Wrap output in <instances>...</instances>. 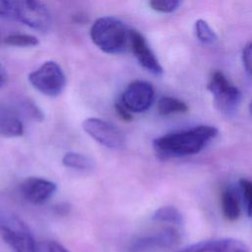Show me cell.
Segmentation results:
<instances>
[{"label":"cell","instance_id":"26","mask_svg":"<svg viewBox=\"0 0 252 252\" xmlns=\"http://www.w3.org/2000/svg\"><path fill=\"white\" fill-rule=\"evenodd\" d=\"M10 16L9 0H0V17Z\"/></svg>","mask_w":252,"mask_h":252},{"label":"cell","instance_id":"7","mask_svg":"<svg viewBox=\"0 0 252 252\" xmlns=\"http://www.w3.org/2000/svg\"><path fill=\"white\" fill-rule=\"evenodd\" d=\"M84 131L98 144L112 150H122L126 146V138L122 131L114 124L96 117H90L83 121Z\"/></svg>","mask_w":252,"mask_h":252},{"label":"cell","instance_id":"3","mask_svg":"<svg viewBox=\"0 0 252 252\" xmlns=\"http://www.w3.org/2000/svg\"><path fill=\"white\" fill-rule=\"evenodd\" d=\"M10 17L39 32L51 27V15L40 0H9Z\"/></svg>","mask_w":252,"mask_h":252},{"label":"cell","instance_id":"23","mask_svg":"<svg viewBox=\"0 0 252 252\" xmlns=\"http://www.w3.org/2000/svg\"><path fill=\"white\" fill-rule=\"evenodd\" d=\"M37 252H70L61 243L55 240H44L38 243Z\"/></svg>","mask_w":252,"mask_h":252},{"label":"cell","instance_id":"6","mask_svg":"<svg viewBox=\"0 0 252 252\" xmlns=\"http://www.w3.org/2000/svg\"><path fill=\"white\" fill-rule=\"evenodd\" d=\"M0 234L13 252H37V245L32 231L16 216L0 218Z\"/></svg>","mask_w":252,"mask_h":252},{"label":"cell","instance_id":"8","mask_svg":"<svg viewBox=\"0 0 252 252\" xmlns=\"http://www.w3.org/2000/svg\"><path fill=\"white\" fill-rule=\"evenodd\" d=\"M155 100L153 85L144 80L131 82L121 94L120 102L130 111L141 113L147 111Z\"/></svg>","mask_w":252,"mask_h":252},{"label":"cell","instance_id":"4","mask_svg":"<svg viewBox=\"0 0 252 252\" xmlns=\"http://www.w3.org/2000/svg\"><path fill=\"white\" fill-rule=\"evenodd\" d=\"M207 89L212 94L214 103L220 113L227 116L235 113L242 95L238 88L232 85L222 72L216 70L211 74Z\"/></svg>","mask_w":252,"mask_h":252},{"label":"cell","instance_id":"27","mask_svg":"<svg viewBox=\"0 0 252 252\" xmlns=\"http://www.w3.org/2000/svg\"><path fill=\"white\" fill-rule=\"evenodd\" d=\"M8 73L4 66L0 63V88H3L8 83Z\"/></svg>","mask_w":252,"mask_h":252},{"label":"cell","instance_id":"12","mask_svg":"<svg viewBox=\"0 0 252 252\" xmlns=\"http://www.w3.org/2000/svg\"><path fill=\"white\" fill-rule=\"evenodd\" d=\"M174 252H250V250L241 240L218 238L193 243Z\"/></svg>","mask_w":252,"mask_h":252},{"label":"cell","instance_id":"9","mask_svg":"<svg viewBox=\"0 0 252 252\" xmlns=\"http://www.w3.org/2000/svg\"><path fill=\"white\" fill-rule=\"evenodd\" d=\"M129 47L139 64L144 69L156 76H159L163 73V69L154 51L150 47L145 36L139 31L130 30Z\"/></svg>","mask_w":252,"mask_h":252},{"label":"cell","instance_id":"24","mask_svg":"<svg viewBox=\"0 0 252 252\" xmlns=\"http://www.w3.org/2000/svg\"><path fill=\"white\" fill-rule=\"evenodd\" d=\"M242 62L246 73L252 78V42H249L243 48Z\"/></svg>","mask_w":252,"mask_h":252},{"label":"cell","instance_id":"2","mask_svg":"<svg viewBox=\"0 0 252 252\" xmlns=\"http://www.w3.org/2000/svg\"><path fill=\"white\" fill-rule=\"evenodd\" d=\"M94 44L107 54H121L129 47L130 30L119 19L106 16L96 19L90 31Z\"/></svg>","mask_w":252,"mask_h":252},{"label":"cell","instance_id":"5","mask_svg":"<svg viewBox=\"0 0 252 252\" xmlns=\"http://www.w3.org/2000/svg\"><path fill=\"white\" fill-rule=\"evenodd\" d=\"M29 82L42 94L56 97L63 93L67 80L61 66L55 61L49 60L30 73Z\"/></svg>","mask_w":252,"mask_h":252},{"label":"cell","instance_id":"14","mask_svg":"<svg viewBox=\"0 0 252 252\" xmlns=\"http://www.w3.org/2000/svg\"><path fill=\"white\" fill-rule=\"evenodd\" d=\"M24 125L18 111L7 106L0 107V135L7 138L21 137Z\"/></svg>","mask_w":252,"mask_h":252},{"label":"cell","instance_id":"16","mask_svg":"<svg viewBox=\"0 0 252 252\" xmlns=\"http://www.w3.org/2000/svg\"><path fill=\"white\" fill-rule=\"evenodd\" d=\"M157 109L160 115H170L173 113L186 112L188 110V106L181 99L165 95L158 99Z\"/></svg>","mask_w":252,"mask_h":252},{"label":"cell","instance_id":"13","mask_svg":"<svg viewBox=\"0 0 252 252\" xmlns=\"http://www.w3.org/2000/svg\"><path fill=\"white\" fill-rule=\"evenodd\" d=\"M239 188L228 185L220 194V207L223 217L230 221L236 220L241 215V193Z\"/></svg>","mask_w":252,"mask_h":252},{"label":"cell","instance_id":"20","mask_svg":"<svg viewBox=\"0 0 252 252\" xmlns=\"http://www.w3.org/2000/svg\"><path fill=\"white\" fill-rule=\"evenodd\" d=\"M19 112H21L22 116L29 118L32 121L41 122L44 119V114L42 110L32 101V99H25L21 101L19 105Z\"/></svg>","mask_w":252,"mask_h":252},{"label":"cell","instance_id":"28","mask_svg":"<svg viewBox=\"0 0 252 252\" xmlns=\"http://www.w3.org/2000/svg\"><path fill=\"white\" fill-rule=\"evenodd\" d=\"M249 111H250V113H251V115H252V101H251L250 104H249Z\"/></svg>","mask_w":252,"mask_h":252},{"label":"cell","instance_id":"10","mask_svg":"<svg viewBox=\"0 0 252 252\" xmlns=\"http://www.w3.org/2000/svg\"><path fill=\"white\" fill-rule=\"evenodd\" d=\"M179 241V232L174 228H166L136 239L130 245L129 252H148L155 249L169 248L177 245Z\"/></svg>","mask_w":252,"mask_h":252},{"label":"cell","instance_id":"25","mask_svg":"<svg viewBox=\"0 0 252 252\" xmlns=\"http://www.w3.org/2000/svg\"><path fill=\"white\" fill-rule=\"evenodd\" d=\"M115 110H116V112H117V114H118V116L122 119V120H124V121H126V122H128V121H131L132 120V112H130L120 101H117L116 103H115Z\"/></svg>","mask_w":252,"mask_h":252},{"label":"cell","instance_id":"15","mask_svg":"<svg viewBox=\"0 0 252 252\" xmlns=\"http://www.w3.org/2000/svg\"><path fill=\"white\" fill-rule=\"evenodd\" d=\"M62 163L66 167L80 170L93 169L95 165V161L94 158L87 155L75 152L66 153L62 158Z\"/></svg>","mask_w":252,"mask_h":252},{"label":"cell","instance_id":"21","mask_svg":"<svg viewBox=\"0 0 252 252\" xmlns=\"http://www.w3.org/2000/svg\"><path fill=\"white\" fill-rule=\"evenodd\" d=\"M239 190L245 206L246 214L252 218V180L241 178L239 180Z\"/></svg>","mask_w":252,"mask_h":252},{"label":"cell","instance_id":"19","mask_svg":"<svg viewBox=\"0 0 252 252\" xmlns=\"http://www.w3.org/2000/svg\"><path fill=\"white\" fill-rule=\"evenodd\" d=\"M4 44L16 47H33L39 44L37 37L28 33H12L3 39Z\"/></svg>","mask_w":252,"mask_h":252},{"label":"cell","instance_id":"11","mask_svg":"<svg viewBox=\"0 0 252 252\" xmlns=\"http://www.w3.org/2000/svg\"><path fill=\"white\" fill-rule=\"evenodd\" d=\"M22 196L31 204L41 205L47 202L56 192L53 181L41 177H28L20 186Z\"/></svg>","mask_w":252,"mask_h":252},{"label":"cell","instance_id":"22","mask_svg":"<svg viewBox=\"0 0 252 252\" xmlns=\"http://www.w3.org/2000/svg\"><path fill=\"white\" fill-rule=\"evenodd\" d=\"M149 3L153 10L163 14H169L179 7L180 0H149Z\"/></svg>","mask_w":252,"mask_h":252},{"label":"cell","instance_id":"17","mask_svg":"<svg viewBox=\"0 0 252 252\" xmlns=\"http://www.w3.org/2000/svg\"><path fill=\"white\" fill-rule=\"evenodd\" d=\"M153 220L156 221L169 222L172 224L180 225L183 221L182 214L178 209L173 206H164L158 208L153 215Z\"/></svg>","mask_w":252,"mask_h":252},{"label":"cell","instance_id":"29","mask_svg":"<svg viewBox=\"0 0 252 252\" xmlns=\"http://www.w3.org/2000/svg\"><path fill=\"white\" fill-rule=\"evenodd\" d=\"M0 43H1V34H0Z\"/></svg>","mask_w":252,"mask_h":252},{"label":"cell","instance_id":"1","mask_svg":"<svg viewBox=\"0 0 252 252\" xmlns=\"http://www.w3.org/2000/svg\"><path fill=\"white\" fill-rule=\"evenodd\" d=\"M217 135L215 126L198 125L162 135L153 141V147L161 159L182 158L200 153Z\"/></svg>","mask_w":252,"mask_h":252},{"label":"cell","instance_id":"18","mask_svg":"<svg viewBox=\"0 0 252 252\" xmlns=\"http://www.w3.org/2000/svg\"><path fill=\"white\" fill-rule=\"evenodd\" d=\"M195 33L198 40L204 45H214L218 41V36L210 25L202 19L195 23Z\"/></svg>","mask_w":252,"mask_h":252}]
</instances>
